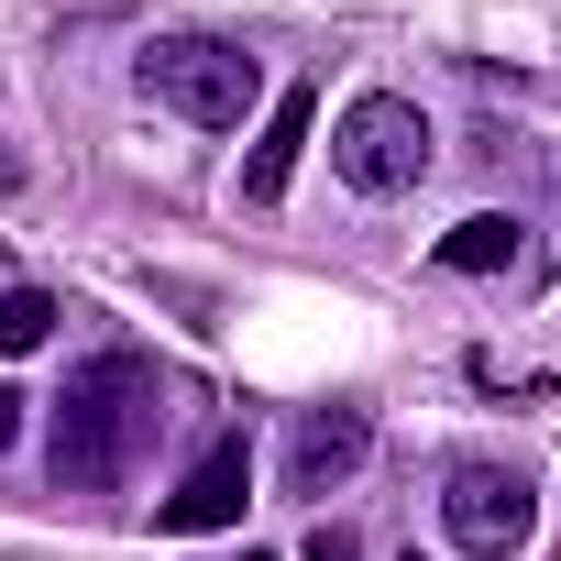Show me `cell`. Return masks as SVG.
Here are the masks:
<instances>
[{
	"instance_id": "30bf717a",
	"label": "cell",
	"mask_w": 561,
	"mask_h": 561,
	"mask_svg": "<svg viewBox=\"0 0 561 561\" xmlns=\"http://www.w3.org/2000/svg\"><path fill=\"white\" fill-rule=\"evenodd\" d=\"M309 561H364V539H353V528H320V539H309Z\"/></svg>"
},
{
	"instance_id": "4fadbf2b",
	"label": "cell",
	"mask_w": 561,
	"mask_h": 561,
	"mask_svg": "<svg viewBox=\"0 0 561 561\" xmlns=\"http://www.w3.org/2000/svg\"><path fill=\"white\" fill-rule=\"evenodd\" d=\"M242 561H275V550H242Z\"/></svg>"
},
{
	"instance_id": "277c9868",
	"label": "cell",
	"mask_w": 561,
	"mask_h": 561,
	"mask_svg": "<svg viewBox=\"0 0 561 561\" xmlns=\"http://www.w3.org/2000/svg\"><path fill=\"white\" fill-rule=\"evenodd\" d=\"M440 528H451V550H473V561H506V550H528V528H539V495H528L517 473H495V462H462V473H451V495H440Z\"/></svg>"
},
{
	"instance_id": "ba28073f",
	"label": "cell",
	"mask_w": 561,
	"mask_h": 561,
	"mask_svg": "<svg viewBox=\"0 0 561 561\" xmlns=\"http://www.w3.org/2000/svg\"><path fill=\"white\" fill-rule=\"evenodd\" d=\"M440 264H451V275H506V264H517V220H506V209L451 220V231H440Z\"/></svg>"
},
{
	"instance_id": "5bb4252c",
	"label": "cell",
	"mask_w": 561,
	"mask_h": 561,
	"mask_svg": "<svg viewBox=\"0 0 561 561\" xmlns=\"http://www.w3.org/2000/svg\"><path fill=\"white\" fill-rule=\"evenodd\" d=\"M408 561H419V550H408Z\"/></svg>"
},
{
	"instance_id": "5b68a950",
	"label": "cell",
	"mask_w": 561,
	"mask_h": 561,
	"mask_svg": "<svg viewBox=\"0 0 561 561\" xmlns=\"http://www.w3.org/2000/svg\"><path fill=\"white\" fill-rule=\"evenodd\" d=\"M364 451H375V419H364V408H298V430H287V495L353 484Z\"/></svg>"
},
{
	"instance_id": "8fae6325",
	"label": "cell",
	"mask_w": 561,
	"mask_h": 561,
	"mask_svg": "<svg viewBox=\"0 0 561 561\" xmlns=\"http://www.w3.org/2000/svg\"><path fill=\"white\" fill-rule=\"evenodd\" d=\"M12 430H23V397H12V386H0V451H12Z\"/></svg>"
},
{
	"instance_id": "7a4b0ae2",
	"label": "cell",
	"mask_w": 561,
	"mask_h": 561,
	"mask_svg": "<svg viewBox=\"0 0 561 561\" xmlns=\"http://www.w3.org/2000/svg\"><path fill=\"white\" fill-rule=\"evenodd\" d=\"M144 100H165L198 133H242V111L264 100V67L220 34H154L144 45Z\"/></svg>"
},
{
	"instance_id": "8992f818",
	"label": "cell",
	"mask_w": 561,
	"mask_h": 561,
	"mask_svg": "<svg viewBox=\"0 0 561 561\" xmlns=\"http://www.w3.org/2000/svg\"><path fill=\"white\" fill-rule=\"evenodd\" d=\"M242 495H253V451H242V440H209V451L187 462V484L154 506V528H176V539L231 528V517H242Z\"/></svg>"
},
{
	"instance_id": "6da1fadb",
	"label": "cell",
	"mask_w": 561,
	"mask_h": 561,
	"mask_svg": "<svg viewBox=\"0 0 561 561\" xmlns=\"http://www.w3.org/2000/svg\"><path fill=\"white\" fill-rule=\"evenodd\" d=\"M154 364L144 353H89L78 375H67V397H56V440H45V462H56V484H122L133 473V451L154 440Z\"/></svg>"
},
{
	"instance_id": "9c48e42d",
	"label": "cell",
	"mask_w": 561,
	"mask_h": 561,
	"mask_svg": "<svg viewBox=\"0 0 561 561\" xmlns=\"http://www.w3.org/2000/svg\"><path fill=\"white\" fill-rule=\"evenodd\" d=\"M56 320H67V309H56L45 287H0V353H34Z\"/></svg>"
},
{
	"instance_id": "3957f363",
	"label": "cell",
	"mask_w": 561,
	"mask_h": 561,
	"mask_svg": "<svg viewBox=\"0 0 561 561\" xmlns=\"http://www.w3.org/2000/svg\"><path fill=\"white\" fill-rule=\"evenodd\" d=\"M331 165H342V187H364V198L419 187V176H430V122H419V100L364 89V100L331 122Z\"/></svg>"
},
{
	"instance_id": "7c38bea8",
	"label": "cell",
	"mask_w": 561,
	"mask_h": 561,
	"mask_svg": "<svg viewBox=\"0 0 561 561\" xmlns=\"http://www.w3.org/2000/svg\"><path fill=\"white\" fill-rule=\"evenodd\" d=\"M12 176H23V165H12V154H0V187H12Z\"/></svg>"
},
{
	"instance_id": "52a82bcc",
	"label": "cell",
	"mask_w": 561,
	"mask_h": 561,
	"mask_svg": "<svg viewBox=\"0 0 561 561\" xmlns=\"http://www.w3.org/2000/svg\"><path fill=\"white\" fill-rule=\"evenodd\" d=\"M309 133H320V100H309V89H275V100H264V133H253V154H242V198H253V209L287 198Z\"/></svg>"
}]
</instances>
